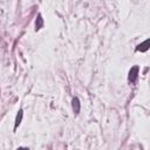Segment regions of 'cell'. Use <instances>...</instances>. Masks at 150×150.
<instances>
[{
	"label": "cell",
	"mask_w": 150,
	"mask_h": 150,
	"mask_svg": "<svg viewBox=\"0 0 150 150\" xmlns=\"http://www.w3.org/2000/svg\"><path fill=\"white\" fill-rule=\"evenodd\" d=\"M138 70H139V68H138V66H134L131 69H130V71H129V81L131 82V83H135L136 82V80H137V77H138Z\"/></svg>",
	"instance_id": "obj_1"
},
{
	"label": "cell",
	"mask_w": 150,
	"mask_h": 150,
	"mask_svg": "<svg viewBox=\"0 0 150 150\" xmlns=\"http://www.w3.org/2000/svg\"><path fill=\"white\" fill-rule=\"evenodd\" d=\"M149 48H150V39H148V40L143 41L142 43H139V45L136 47V49H137L138 52H142V53L146 52Z\"/></svg>",
	"instance_id": "obj_2"
},
{
	"label": "cell",
	"mask_w": 150,
	"mask_h": 150,
	"mask_svg": "<svg viewBox=\"0 0 150 150\" xmlns=\"http://www.w3.org/2000/svg\"><path fill=\"white\" fill-rule=\"evenodd\" d=\"M80 101H79V98L77 97H74L73 98V110H74V112L75 114H79L80 112Z\"/></svg>",
	"instance_id": "obj_3"
},
{
	"label": "cell",
	"mask_w": 150,
	"mask_h": 150,
	"mask_svg": "<svg viewBox=\"0 0 150 150\" xmlns=\"http://www.w3.org/2000/svg\"><path fill=\"white\" fill-rule=\"evenodd\" d=\"M22 116H23V111L20 109L19 111H18V115H16V118H15V129L20 125V123H21V121H22Z\"/></svg>",
	"instance_id": "obj_4"
},
{
	"label": "cell",
	"mask_w": 150,
	"mask_h": 150,
	"mask_svg": "<svg viewBox=\"0 0 150 150\" xmlns=\"http://www.w3.org/2000/svg\"><path fill=\"white\" fill-rule=\"evenodd\" d=\"M35 25H36V30H38V29H40V28L42 27V25H43V21H42V16H41V15H38Z\"/></svg>",
	"instance_id": "obj_5"
},
{
	"label": "cell",
	"mask_w": 150,
	"mask_h": 150,
	"mask_svg": "<svg viewBox=\"0 0 150 150\" xmlns=\"http://www.w3.org/2000/svg\"><path fill=\"white\" fill-rule=\"evenodd\" d=\"M16 150H29L28 148H25V146H20V148H18Z\"/></svg>",
	"instance_id": "obj_6"
}]
</instances>
